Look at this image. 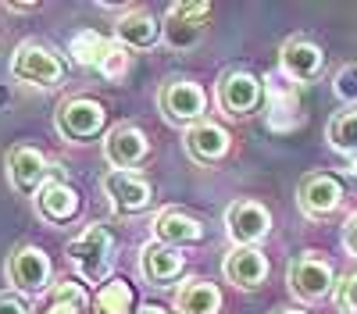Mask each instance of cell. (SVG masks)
Here are the masks:
<instances>
[{
  "mask_svg": "<svg viewBox=\"0 0 357 314\" xmlns=\"http://www.w3.org/2000/svg\"><path fill=\"white\" fill-rule=\"evenodd\" d=\"M36 204H40L43 218H50V221H68V218H75V211H79V193H75L68 182H47V186L40 189V196H36Z\"/></svg>",
  "mask_w": 357,
  "mask_h": 314,
  "instance_id": "44dd1931",
  "label": "cell"
},
{
  "mask_svg": "<svg viewBox=\"0 0 357 314\" xmlns=\"http://www.w3.org/2000/svg\"><path fill=\"white\" fill-rule=\"evenodd\" d=\"M268 275V261L264 253L254 250V246H236L229 257H225V278L243 285V290H254V285H261Z\"/></svg>",
  "mask_w": 357,
  "mask_h": 314,
  "instance_id": "2e32d148",
  "label": "cell"
},
{
  "mask_svg": "<svg viewBox=\"0 0 357 314\" xmlns=\"http://www.w3.org/2000/svg\"><path fill=\"white\" fill-rule=\"evenodd\" d=\"M154 233L165 246H186V243H197L204 236V225L183 211H165L154 221Z\"/></svg>",
  "mask_w": 357,
  "mask_h": 314,
  "instance_id": "ac0fdd59",
  "label": "cell"
},
{
  "mask_svg": "<svg viewBox=\"0 0 357 314\" xmlns=\"http://www.w3.org/2000/svg\"><path fill=\"white\" fill-rule=\"evenodd\" d=\"M8 171L18 193H36V186L47 179V157L36 147H15L8 157Z\"/></svg>",
  "mask_w": 357,
  "mask_h": 314,
  "instance_id": "9a60e30c",
  "label": "cell"
},
{
  "mask_svg": "<svg viewBox=\"0 0 357 314\" xmlns=\"http://www.w3.org/2000/svg\"><path fill=\"white\" fill-rule=\"evenodd\" d=\"M211 15V4L200 0V4H172L168 25H165V36L172 47H193L204 33V18Z\"/></svg>",
  "mask_w": 357,
  "mask_h": 314,
  "instance_id": "8992f818",
  "label": "cell"
},
{
  "mask_svg": "<svg viewBox=\"0 0 357 314\" xmlns=\"http://www.w3.org/2000/svg\"><path fill=\"white\" fill-rule=\"evenodd\" d=\"M57 125H61V132L72 136V139H89L104 129V107L97 100H86V97L68 100L57 111Z\"/></svg>",
  "mask_w": 357,
  "mask_h": 314,
  "instance_id": "ba28073f",
  "label": "cell"
},
{
  "mask_svg": "<svg viewBox=\"0 0 357 314\" xmlns=\"http://www.w3.org/2000/svg\"><path fill=\"white\" fill-rule=\"evenodd\" d=\"M279 314H304V311H279Z\"/></svg>",
  "mask_w": 357,
  "mask_h": 314,
  "instance_id": "836d02e7",
  "label": "cell"
},
{
  "mask_svg": "<svg viewBox=\"0 0 357 314\" xmlns=\"http://www.w3.org/2000/svg\"><path fill=\"white\" fill-rule=\"evenodd\" d=\"M97 307L104 314H132L136 307V293H132V285L126 278H111L104 282L100 290H97Z\"/></svg>",
  "mask_w": 357,
  "mask_h": 314,
  "instance_id": "cb8c5ba5",
  "label": "cell"
},
{
  "mask_svg": "<svg viewBox=\"0 0 357 314\" xmlns=\"http://www.w3.org/2000/svg\"><path fill=\"white\" fill-rule=\"evenodd\" d=\"M68 50H72V57H75L79 65H86V68H100V65H104V57L114 50V43L104 40L100 33H93V29H82V33L72 36Z\"/></svg>",
  "mask_w": 357,
  "mask_h": 314,
  "instance_id": "7402d4cb",
  "label": "cell"
},
{
  "mask_svg": "<svg viewBox=\"0 0 357 314\" xmlns=\"http://www.w3.org/2000/svg\"><path fill=\"white\" fill-rule=\"evenodd\" d=\"M139 268L151 282H168L183 272V253L175 246H165V243H151L143 246V257H139Z\"/></svg>",
  "mask_w": 357,
  "mask_h": 314,
  "instance_id": "ffe728a7",
  "label": "cell"
},
{
  "mask_svg": "<svg viewBox=\"0 0 357 314\" xmlns=\"http://www.w3.org/2000/svg\"><path fill=\"white\" fill-rule=\"evenodd\" d=\"M225 228H229V236L240 246H250V243L268 236L272 214H268L257 200H236V204L225 211Z\"/></svg>",
  "mask_w": 357,
  "mask_h": 314,
  "instance_id": "3957f363",
  "label": "cell"
},
{
  "mask_svg": "<svg viewBox=\"0 0 357 314\" xmlns=\"http://www.w3.org/2000/svg\"><path fill=\"white\" fill-rule=\"evenodd\" d=\"M218 100L229 114H250L261 104V79L250 72H229L218 86Z\"/></svg>",
  "mask_w": 357,
  "mask_h": 314,
  "instance_id": "30bf717a",
  "label": "cell"
},
{
  "mask_svg": "<svg viewBox=\"0 0 357 314\" xmlns=\"http://www.w3.org/2000/svg\"><path fill=\"white\" fill-rule=\"evenodd\" d=\"M336 97L340 100H357V65H343L336 72Z\"/></svg>",
  "mask_w": 357,
  "mask_h": 314,
  "instance_id": "4316f807",
  "label": "cell"
},
{
  "mask_svg": "<svg viewBox=\"0 0 357 314\" xmlns=\"http://www.w3.org/2000/svg\"><path fill=\"white\" fill-rule=\"evenodd\" d=\"M68 257H72V265L79 268L82 278L97 282L107 272V257H111V236H107V228L104 225H89L79 240H72Z\"/></svg>",
  "mask_w": 357,
  "mask_h": 314,
  "instance_id": "7a4b0ae2",
  "label": "cell"
},
{
  "mask_svg": "<svg viewBox=\"0 0 357 314\" xmlns=\"http://www.w3.org/2000/svg\"><path fill=\"white\" fill-rule=\"evenodd\" d=\"M168 314H178V311H168Z\"/></svg>",
  "mask_w": 357,
  "mask_h": 314,
  "instance_id": "e575fe53",
  "label": "cell"
},
{
  "mask_svg": "<svg viewBox=\"0 0 357 314\" xmlns=\"http://www.w3.org/2000/svg\"><path fill=\"white\" fill-rule=\"evenodd\" d=\"M136 314H168V311H165L161 304H146V307H139Z\"/></svg>",
  "mask_w": 357,
  "mask_h": 314,
  "instance_id": "1f68e13d",
  "label": "cell"
},
{
  "mask_svg": "<svg viewBox=\"0 0 357 314\" xmlns=\"http://www.w3.org/2000/svg\"><path fill=\"white\" fill-rule=\"evenodd\" d=\"M104 189L111 196V204L122 211V214H136L151 204V182L132 175V171H111L104 179Z\"/></svg>",
  "mask_w": 357,
  "mask_h": 314,
  "instance_id": "9c48e42d",
  "label": "cell"
},
{
  "mask_svg": "<svg viewBox=\"0 0 357 314\" xmlns=\"http://www.w3.org/2000/svg\"><path fill=\"white\" fill-rule=\"evenodd\" d=\"M289 290L301 300H321L333 290V268L321 257H296L289 265Z\"/></svg>",
  "mask_w": 357,
  "mask_h": 314,
  "instance_id": "5b68a950",
  "label": "cell"
},
{
  "mask_svg": "<svg viewBox=\"0 0 357 314\" xmlns=\"http://www.w3.org/2000/svg\"><path fill=\"white\" fill-rule=\"evenodd\" d=\"M343 243H347L350 253H357V214L347 218V225H343Z\"/></svg>",
  "mask_w": 357,
  "mask_h": 314,
  "instance_id": "f546056e",
  "label": "cell"
},
{
  "mask_svg": "<svg viewBox=\"0 0 357 314\" xmlns=\"http://www.w3.org/2000/svg\"><path fill=\"white\" fill-rule=\"evenodd\" d=\"M321 65H325V54L311 40H304V36L286 40V47H282V75H289L296 82H307L321 72Z\"/></svg>",
  "mask_w": 357,
  "mask_h": 314,
  "instance_id": "4fadbf2b",
  "label": "cell"
},
{
  "mask_svg": "<svg viewBox=\"0 0 357 314\" xmlns=\"http://www.w3.org/2000/svg\"><path fill=\"white\" fill-rule=\"evenodd\" d=\"M329 143L343 154H357V111H343L329 122Z\"/></svg>",
  "mask_w": 357,
  "mask_h": 314,
  "instance_id": "d4e9b609",
  "label": "cell"
},
{
  "mask_svg": "<svg viewBox=\"0 0 357 314\" xmlns=\"http://www.w3.org/2000/svg\"><path fill=\"white\" fill-rule=\"evenodd\" d=\"M186 150L200 161V164H211V161H222L225 150H229V132L215 122H197L190 132H186Z\"/></svg>",
  "mask_w": 357,
  "mask_h": 314,
  "instance_id": "e0dca14e",
  "label": "cell"
},
{
  "mask_svg": "<svg viewBox=\"0 0 357 314\" xmlns=\"http://www.w3.org/2000/svg\"><path fill=\"white\" fill-rule=\"evenodd\" d=\"M336 304L343 314H357V275H347L336 285Z\"/></svg>",
  "mask_w": 357,
  "mask_h": 314,
  "instance_id": "83f0119b",
  "label": "cell"
},
{
  "mask_svg": "<svg viewBox=\"0 0 357 314\" xmlns=\"http://www.w3.org/2000/svg\"><path fill=\"white\" fill-rule=\"evenodd\" d=\"M104 157H107L118 171L139 164V161L146 157V136H143L136 125H118V129H111L107 139H104Z\"/></svg>",
  "mask_w": 357,
  "mask_h": 314,
  "instance_id": "8fae6325",
  "label": "cell"
},
{
  "mask_svg": "<svg viewBox=\"0 0 357 314\" xmlns=\"http://www.w3.org/2000/svg\"><path fill=\"white\" fill-rule=\"evenodd\" d=\"M222 307V293L215 282H204V278H193L186 282L175 297V311L178 314H215Z\"/></svg>",
  "mask_w": 357,
  "mask_h": 314,
  "instance_id": "d6986e66",
  "label": "cell"
},
{
  "mask_svg": "<svg viewBox=\"0 0 357 314\" xmlns=\"http://www.w3.org/2000/svg\"><path fill=\"white\" fill-rule=\"evenodd\" d=\"M40 314H72V311H65V307H50V311H40Z\"/></svg>",
  "mask_w": 357,
  "mask_h": 314,
  "instance_id": "d6a6232c",
  "label": "cell"
},
{
  "mask_svg": "<svg viewBox=\"0 0 357 314\" xmlns=\"http://www.w3.org/2000/svg\"><path fill=\"white\" fill-rule=\"evenodd\" d=\"M126 68H129V57H126V50H122V47L114 43V50H111V54L104 57V65H100V72H104L107 79H118V75H122Z\"/></svg>",
  "mask_w": 357,
  "mask_h": 314,
  "instance_id": "f1b7e54d",
  "label": "cell"
},
{
  "mask_svg": "<svg viewBox=\"0 0 357 314\" xmlns=\"http://www.w3.org/2000/svg\"><path fill=\"white\" fill-rule=\"evenodd\" d=\"M0 314H25V307H22V300H18V297L0 293Z\"/></svg>",
  "mask_w": 357,
  "mask_h": 314,
  "instance_id": "4dcf8cb0",
  "label": "cell"
},
{
  "mask_svg": "<svg viewBox=\"0 0 357 314\" xmlns=\"http://www.w3.org/2000/svg\"><path fill=\"white\" fill-rule=\"evenodd\" d=\"M50 297H54V307H65L72 314H86V307H89V297L79 282H57Z\"/></svg>",
  "mask_w": 357,
  "mask_h": 314,
  "instance_id": "484cf974",
  "label": "cell"
},
{
  "mask_svg": "<svg viewBox=\"0 0 357 314\" xmlns=\"http://www.w3.org/2000/svg\"><path fill=\"white\" fill-rule=\"evenodd\" d=\"M11 282L25 293H43L50 282V257L40 246H22L11 257Z\"/></svg>",
  "mask_w": 357,
  "mask_h": 314,
  "instance_id": "52a82bcc",
  "label": "cell"
},
{
  "mask_svg": "<svg viewBox=\"0 0 357 314\" xmlns=\"http://www.w3.org/2000/svg\"><path fill=\"white\" fill-rule=\"evenodd\" d=\"M264 97H268V125L275 132H289L293 125H304L301 97H296V86L289 82V75H268Z\"/></svg>",
  "mask_w": 357,
  "mask_h": 314,
  "instance_id": "6da1fadb",
  "label": "cell"
},
{
  "mask_svg": "<svg viewBox=\"0 0 357 314\" xmlns=\"http://www.w3.org/2000/svg\"><path fill=\"white\" fill-rule=\"evenodd\" d=\"M340 200H343V186H340L336 175H307L301 182V207L311 218H321V214L336 211Z\"/></svg>",
  "mask_w": 357,
  "mask_h": 314,
  "instance_id": "7c38bea8",
  "label": "cell"
},
{
  "mask_svg": "<svg viewBox=\"0 0 357 314\" xmlns=\"http://www.w3.org/2000/svg\"><path fill=\"white\" fill-rule=\"evenodd\" d=\"M118 40L129 47H151V43H158V22L146 11H129L118 22Z\"/></svg>",
  "mask_w": 357,
  "mask_h": 314,
  "instance_id": "603a6c76",
  "label": "cell"
},
{
  "mask_svg": "<svg viewBox=\"0 0 357 314\" xmlns=\"http://www.w3.org/2000/svg\"><path fill=\"white\" fill-rule=\"evenodd\" d=\"M161 104H165V111H168V118H175V122H193V118H200V114H204L207 97H204V90H200L197 82L178 79V82H172L168 90L161 93Z\"/></svg>",
  "mask_w": 357,
  "mask_h": 314,
  "instance_id": "5bb4252c",
  "label": "cell"
},
{
  "mask_svg": "<svg viewBox=\"0 0 357 314\" xmlns=\"http://www.w3.org/2000/svg\"><path fill=\"white\" fill-rule=\"evenodd\" d=\"M11 72L22 79V82H33V86H54L61 79V61L40 43H22L15 61H11Z\"/></svg>",
  "mask_w": 357,
  "mask_h": 314,
  "instance_id": "277c9868",
  "label": "cell"
}]
</instances>
